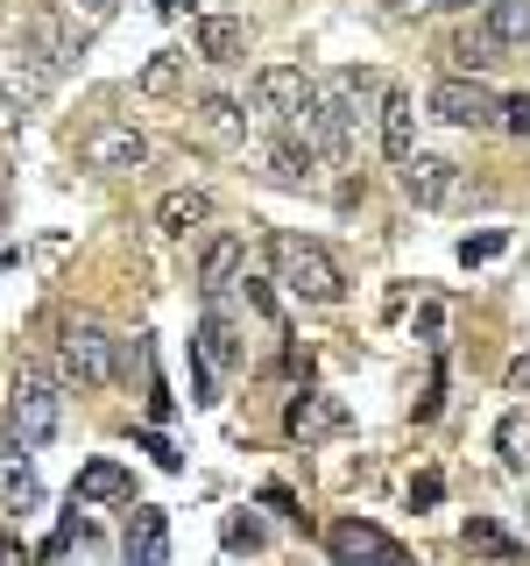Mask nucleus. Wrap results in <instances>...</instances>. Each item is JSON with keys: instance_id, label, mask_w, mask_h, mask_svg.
Wrapping results in <instances>:
<instances>
[{"instance_id": "b1692460", "label": "nucleus", "mask_w": 530, "mask_h": 566, "mask_svg": "<svg viewBox=\"0 0 530 566\" xmlns=\"http://www.w3.org/2000/svg\"><path fill=\"white\" fill-rule=\"evenodd\" d=\"M0 489H8V510H14V517L43 503V489H35V468H29V460H14V453L0 460Z\"/></svg>"}, {"instance_id": "a878e982", "label": "nucleus", "mask_w": 530, "mask_h": 566, "mask_svg": "<svg viewBox=\"0 0 530 566\" xmlns=\"http://www.w3.org/2000/svg\"><path fill=\"white\" fill-rule=\"evenodd\" d=\"M389 14H467V8H481V0H382Z\"/></svg>"}, {"instance_id": "39448f33", "label": "nucleus", "mask_w": 530, "mask_h": 566, "mask_svg": "<svg viewBox=\"0 0 530 566\" xmlns=\"http://www.w3.org/2000/svg\"><path fill=\"white\" fill-rule=\"evenodd\" d=\"M389 85L375 78V71H326V78H311V99L326 106V120L340 128L347 142L361 135V120H368V99H382Z\"/></svg>"}, {"instance_id": "7c9ffc66", "label": "nucleus", "mask_w": 530, "mask_h": 566, "mask_svg": "<svg viewBox=\"0 0 530 566\" xmlns=\"http://www.w3.org/2000/svg\"><path fill=\"white\" fill-rule=\"evenodd\" d=\"M502 382H509V397H523V389H530V340L517 347V361H509V376H502Z\"/></svg>"}, {"instance_id": "412c9836", "label": "nucleus", "mask_w": 530, "mask_h": 566, "mask_svg": "<svg viewBox=\"0 0 530 566\" xmlns=\"http://www.w3.org/2000/svg\"><path fill=\"white\" fill-rule=\"evenodd\" d=\"M481 22L502 35V50L530 43V0H481Z\"/></svg>"}, {"instance_id": "bb28decb", "label": "nucleus", "mask_w": 530, "mask_h": 566, "mask_svg": "<svg viewBox=\"0 0 530 566\" xmlns=\"http://www.w3.org/2000/svg\"><path fill=\"white\" fill-rule=\"evenodd\" d=\"M488 255H502V234H467V241H459V262H467V270L488 262Z\"/></svg>"}, {"instance_id": "9b49d317", "label": "nucleus", "mask_w": 530, "mask_h": 566, "mask_svg": "<svg viewBox=\"0 0 530 566\" xmlns=\"http://www.w3.org/2000/svg\"><path fill=\"white\" fill-rule=\"evenodd\" d=\"M247 276V248L241 234H212L205 241V255H199V297L205 305H226V291Z\"/></svg>"}, {"instance_id": "f8f14e48", "label": "nucleus", "mask_w": 530, "mask_h": 566, "mask_svg": "<svg viewBox=\"0 0 530 566\" xmlns=\"http://www.w3.org/2000/svg\"><path fill=\"white\" fill-rule=\"evenodd\" d=\"M191 135L212 142V149H241L247 142V106L226 99V93H205L199 106H191Z\"/></svg>"}, {"instance_id": "7ed1b4c3", "label": "nucleus", "mask_w": 530, "mask_h": 566, "mask_svg": "<svg viewBox=\"0 0 530 566\" xmlns=\"http://www.w3.org/2000/svg\"><path fill=\"white\" fill-rule=\"evenodd\" d=\"M269 262H276V283L290 297H305V305H340L347 297L340 262H332L318 241H305V234H269Z\"/></svg>"}, {"instance_id": "6e6552de", "label": "nucleus", "mask_w": 530, "mask_h": 566, "mask_svg": "<svg viewBox=\"0 0 530 566\" xmlns=\"http://www.w3.org/2000/svg\"><path fill=\"white\" fill-rule=\"evenodd\" d=\"M78 156H85V170L120 177V170H141V164H149V135H141L135 120H99V128L78 142Z\"/></svg>"}, {"instance_id": "c85d7f7f", "label": "nucleus", "mask_w": 530, "mask_h": 566, "mask_svg": "<svg viewBox=\"0 0 530 566\" xmlns=\"http://www.w3.org/2000/svg\"><path fill=\"white\" fill-rule=\"evenodd\" d=\"M502 128H509V135H530V93L502 99Z\"/></svg>"}, {"instance_id": "a211bd4d", "label": "nucleus", "mask_w": 530, "mask_h": 566, "mask_svg": "<svg viewBox=\"0 0 530 566\" xmlns=\"http://www.w3.org/2000/svg\"><path fill=\"white\" fill-rule=\"evenodd\" d=\"M191 354H199L205 368H241V340H234V326H226V305H205V312H199Z\"/></svg>"}, {"instance_id": "4468645a", "label": "nucleus", "mask_w": 530, "mask_h": 566, "mask_svg": "<svg viewBox=\"0 0 530 566\" xmlns=\"http://www.w3.org/2000/svg\"><path fill=\"white\" fill-rule=\"evenodd\" d=\"M191 50H199L205 64H241L247 57V22H241V14H199Z\"/></svg>"}, {"instance_id": "2f4dec72", "label": "nucleus", "mask_w": 530, "mask_h": 566, "mask_svg": "<svg viewBox=\"0 0 530 566\" xmlns=\"http://www.w3.org/2000/svg\"><path fill=\"white\" fill-rule=\"evenodd\" d=\"M156 14H163V22H184V14H191V0H156Z\"/></svg>"}, {"instance_id": "cd10ccee", "label": "nucleus", "mask_w": 530, "mask_h": 566, "mask_svg": "<svg viewBox=\"0 0 530 566\" xmlns=\"http://www.w3.org/2000/svg\"><path fill=\"white\" fill-rule=\"evenodd\" d=\"M226 545H234V553H241V545L255 553V545H262V524L255 517H226Z\"/></svg>"}, {"instance_id": "c756f323", "label": "nucleus", "mask_w": 530, "mask_h": 566, "mask_svg": "<svg viewBox=\"0 0 530 566\" xmlns=\"http://www.w3.org/2000/svg\"><path fill=\"white\" fill-rule=\"evenodd\" d=\"M8 135H22V99L0 85V142H8Z\"/></svg>"}, {"instance_id": "6ab92c4d", "label": "nucleus", "mask_w": 530, "mask_h": 566, "mask_svg": "<svg viewBox=\"0 0 530 566\" xmlns=\"http://www.w3.org/2000/svg\"><path fill=\"white\" fill-rule=\"evenodd\" d=\"M71 495H78V503H128V495H135V474L120 468V460H85Z\"/></svg>"}, {"instance_id": "4be33fe9", "label": "nucleus", "mask_w": 530, "mask_h": 566, "mask_svg": "<svg viewBox=\"0 0 530 566\" xmlns=\"http://www.w3.org/2000/svg\"><path fill=\"white\" fill-rule=\"evenodd\" d=\"M453 57L459 64H467V78H474V71H488V64H502V35H495L488 22H474L467 35H459V43H453Z\"/></svg>"}, {"instance_id": "f3484780", "label": "nucleus", "mask_w": 530, "mask_h": 566, "mask_svg": "<svg viewBox=\"0 0 530 566\" xmlns=\"http://www.w3.org/2000/svg\"><path fill=\"white\" fill-rule=\"evenodd\" d=\"M205 220H212V191L205 185H177V191H163V206H156V227H163L170 241L199 234Z\"/></svg>"}, {"instance_id": "f03ea898", "label": "nucleus", "mask_w": 530, "mask_h": 566, "mask_svg": "<svg viewBox=\"0 0 530 566\" xmlns=\"http://www.w3.org/2000/svg\"><path fill=\"white\" fill-rule=\"evenodd\" d=\"M57 432H64V389H57V376L22 368L14 389H8V447L35 453V447H50Z\"/></svg>"}, {"instance_id": "aec40b11", "label": "nucleus", "mask_w": 530, "mask_h": 566, "mask_svg": "<svg viewBox=\"0 0 530 566\" xmlns=\"http://www.w3.org/2000/svg\"><path fill=\"white\" fill-rule=\"evenodd\" d=\"M184 64H191L184 50H156V57L135 71V93H141V99H170L177 85H184Z\"/></svg>"}, {"instance_id": "423d86ee", "label": "nucleus", "mask_w": 530, "mask_h": 566, "mask_svg": "<svg viewBox=\"0 0 530 566\" xmlns=\"http://www.w3.org/2000/svg\"><path fill=\"white\" fill-rule=\"evenodd\" d=\"M424 106H432L446 128H502V99H495L481 78H467V71H446Z\"/></svg>"}, {"instance_id": "473e14b6", "label": "nucleus", "mask_w": 530, "mask_h": 566, "mask_svg": "<svg viewBox=\"0 0 530 566\" xmlns=\"http://www.w3.org/2000/svg\"><path fill=\"white\" fill-rule=\"evenodd\" d=\"M0 227H8V191H0Z\"/></svg>"}, {"instance_id": "9d476101", "label": "nucleus", "mask_w": 530, "mask_h": 566, "mask_svg": "<svg viewBox=\"0 0 530 566\" xmlns=\"http://www.w3.org/2000/svg\"><path fill=\"white\" fill-rule=\"evenodd\" d=\"M283 424H290V439H305V447H326V439H340L353 418H347V403L332 397V389H297Z\"/></svg>"}, {"instance_id": "5701e85b", "label": "nucleus", "mask_w": 530, "mask_h": 566, "mask_svg": "<svg viewBox=\"0 0 530 566\" xmlns=\"http://www.w3.org/2000/svg\"><path fill=\"white\" fill-rule=\"evenodd\" d=\"M459 538H467V553H481V559H517V538H509V531L502 524H488V517H467V524H459Z\"/></svg>"}, {"instance_id": "ddd939ff", "label": "nucleus", "mask_w": 530, "mask_h": 566, "mask_svg": "<svg viewBox=\"0 0 530 566\" xmlns=\"http://www.w3.org/2000/svg\"><path fill=\"white\" fill-rule=\"evenodd\" d=\"M375 114H382V156H389V164L403 170V164L417 156V99L403 93V85H389Z\"/></svg>"}, {"instance_id": "0eeeda50", "label": "nucleus", "mask_w": 530, "mask_h": 566, "mask_svg": "<svg viewBox=\"0 0 530 566\" xmlns=\"http://www.w3.org/2000/svg\"><path fill=\"white\" fill-rule=\"evenodd\" d=\"M326 553L340 566H411V553H403L382 524H368V517H340L326 531Z\"/></svg>"}, {"instance_id": "20e7f679", "label": "nucleus", "mask_w": 530, "mask_h": 566, "mask_svg": "<svg viewBox=\"0 0 530 566\" xmlns=\"http://www.w3.org/2000/svg\"><path fill=\"white\" fill-rule=\"evenodd\" d=\"M57 368H64V382H78V389H106L120 376V340L99 318H71L64 347H57Z\"/></svg>"}, {"instance_id": "f257e3e1", "label": "nucleus", "mask_w": 530, "mask_h": 566, "mask_svg": "<svg viewBox=\"0 0 530 566\" xmlns=\"http://www.w3.org/2000/svg\"><path fill=\"white\" fill-rule=\"evenodd\" d=\"M85 43H93V35H85L78 22H64L57 8L29 14V29H22V85H29V99L50 93V85H57L64 71L85 57Z\"/></svg>"}, {"instance_id": "393cba45", "label": "nucleus", "mask_w": 530, "mask_h": 566, "mask_svg": "<svg viewBox=\"0 0 530 566\" xmlns=\"http://www.w3.org/2000/svg\"><path fill=\"white\" fill-rule=\"evenodd\" d=\"M50 8H57L64 22H78L85 35H93V29H106V22H114V8H120V0H50Z\"/></svg>"}, {"instance_id": "1a4fd4ad", "label": "nucleus", "mask_w": 530, "mask_h": 566, "mask_svg": "<svg viewBox=\"0 0 530 566\" xmlns=\"http://www.w3.org/2000/svg\"><path fill=\"white\" fill-rule=\"evenodd\" d=\"M305 99H311V78H305L297 64H262L255 85H247V114H255V120H276V128H283V120H290Z\"/></svg>"}, {"instance_id": "2eb2a0df", "label": "nucleus", "mask_w": 530, "mask_h": 566, "mask_svg": "<svg viewBox=\"0 0 530 566\" xmlns=\"http://www.w3.org/2000/svg\"><path fill=\"white\" fill-rule=\"evenodd\" d=\"M403 191H411V206H446L459 191V164H446V156H411L403 164Z\"/></svg>"}, {"instance_id": "dca6fc26", "label": "nucleus", "mask_w": 530, "mask_h": 566, "mask_svg": "<svg viewBox=\"0 0 530 566\" xmlns=\"http://www.w3.org/2000/svg\"><path fill=\"white\" fill-rule=\"evenodd\" d=\"M120 553H128L135 566H163L170 559V517L156 503H135L128 517V538H120Z\"/></svg>"}]
</instances>
